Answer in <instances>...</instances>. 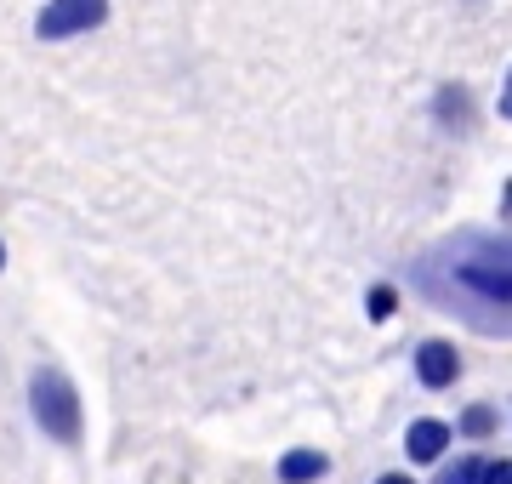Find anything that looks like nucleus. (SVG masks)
Listing matches in <instances>:
<instances>
[{"label":"nucleus","instance_id":"obj_1","mask_svg":"<svg viewBox=\"0 0 512 484\" xmlns=\"http://www.w3.org/2000/svg\"><path fill=\"white\" fill-rule=\"evenodd\" d=\"M421 291L478 331L512 336V234H456L421 257Z\"/></svg>","mask_w":512,"mask_h":484},{"label":"nucleus","instance_id":"obj_2","mask_svg":"<svg viewBox=\"0 0 512 484\" xmlns=\"http://www.w3.org/2000/svg\"><path fill=\"white\" fill-rule=\"evenodd\" d=\"M29 399H35V422L52 433L57 445H74V439H80V399H74L63 371H35Z\"/></svg>","mask_w":512,"mask_h":484},{"label":"nucleus","instance_id":"obj_3","mask_svg":"<svg viewBox=\"0 0 512 484\" xmlns=\"http://www.w3.org/2000/svg\"><path fill=\"white\" fill-rule=\"evenodd\" d=\"M103 18H109V0H52L35 29H40V40H69V35L97 29Z\"/></svg>","mask_w":512,"mask_h":484},{"label":"nucleus","instance_id":"obj_4","mask_svg":"<svg viewBox=\"0 0 512 484\" xmlns=\"http://www.w3.org/2000/svg\"><path fill=\"white\" fill-rule=\"evenodd\" d=\"M456 371H461V359H456L450 342H421V348H416V376L427 382V388H450Z\"/></svg>","mask_w":512,"mask_h":484},{"label":"nucleus","instance_id":"obj_5","mask_svg":"<svg viewBox=\"0 0 512 484\" xmlns=\"http://www.w3.org/2000/svg\"><path fill=\"white\" fill-rule=\"evenodd\" d=\"M444 445H450V428H444V422H433V416L410 422V433H404V450H410V462H439Z\"/></svg>","mask_w":512,"mask_h":484},{"label":"nucleus","instance_id":"obj_6","mask_svg":"<svg viewBox=\"0 0 512 484\" xmlns=\"http://www.w3.org/2000/svg\"><path fill=\"white\" fill-rule=\"evenodd\" d=\"M330 462L319 456V450H291L285 462H279V479L285 484H313V479H325Z\"/></svg>","mask_w":512,"mask_h":484},{"label":"nucleus","instance_id":"obj_7","mask_svg":"<svg viewBox=\"0 0 512 484\" xmlns=\"http://www.w3.org/2000/svg\"><path fill=\"white\" fill-rule=\"evenodd\" d=\"M461 433H473V439H484V433H495V410H490V405H473L467 416H461Z\"/></svg>","mask_w":512,"mask_h":484},{"label":"nucleus","instance_id":"obj_8","mask_svg":"<svg viewBox=\"0 0 512 484\" xmlns=\"http://www.w3.org/2000/svg\"><path fill=\"white\" fill-rule=\"evenodd\" d=\"M478 479H484V462H478V456H467V462L444 467V479H439V484H478Z\"/></svg>","mask_w":512,"mask_h":484},{"label":"nucleus","instance_id":"obj_9","mask_svg":"<svg viewBox=\"0 0 512 484\" xmlns=\"http://www.w3.org/2000/svg\"><path fill=\"white\" fill-rule=\"evenodd\" d=\"M393 302H399L393 297V285H376V291H370V319H387L393 314Z\"/></svg>","mask_w":512,"mask_h":484},{"label":"nucleus","instance_id":"obj_10","mask_svg":"<svg viewBox=\"0 0 512 484\" xmlns=\"http://www.w3.org/2000/svg\"><path fill=\"white\" fill-rule=\"evenodd\" d=\"M478 484H512V462H484V479Z\"/></svg>","mask_w":512,"mask_h":484},{"label":"nucleus","instance_id":"obj_11","mask_svg":"<svg viewBox=\"0 0 512 484\" xmlns=\"http://www.w3.org/2000/svg\"><path fill=\"white\" fill-rule=\"evenodd\" d=\"M501 114L512 120V75H507V86H501Z\"/></svg>","mask_w":512,"mask_h":484},{"label":"nucleus","instance_id":"obj_12","mask_svg":"<svg viewBox=\"0 0 512 484\" xmlns=\"http://www.w3.org/2000/svg\"><path fill=\"white\" fill-rule=\"evenodd\" d=\"M376 484H410V479H404V473H387V479H376Z\"/></svg>","mask_w":512,"mask_h":484},{"label":"nucleus","instance_id":"obj_13","mask_svg":"<svg viewBox=\"0 0 512 484\" xmlns=\"http://www.w3.org/2000/svg\"><path fill=\"white\" fill-rule=\"evenodd\" d=\"M501 217H512V188H507V200H501Z\"/></svg>","mask_w":512,"mask_h":484},{"label":"nucleus","instance_id":"obj_14","mask_svg":"<svg viewBox=\"0 0 512 484\" xmlns=\"http://www.w3.org/2000/svg\"><path fill=\"white\" fill-rule=\"evenodd\" d=\"M0 257H6V251H0Z\"/></svg>","mask_w":512,"mask_h":484}]
</instances>
